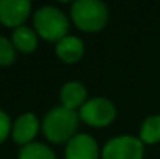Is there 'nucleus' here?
<instances>
[{
    "label": "nucleus",
    "instance_id": "1",
    "mask_svg": "<svg viewBox=\"0 0 160 159\" xmlns=\"http://www.w3.org/2000/svg\"><path fill=\"white\" fill-rule=\"evenodd\" d=\"M78 128V114L76 111L67 109L64 106H58L50 109L42 122L44 134L48 140L54 144H62L70 140Z\"/></svg>",
    "mask_w": 160,
    "mask_h": 159
},
{
    "label": "nucleus",
    "instance_id": "2",
    "mask_svg": "<svg viewBox=\"0 0 160 159\" xmlns=\"http://www.w3.org/2000/svg\"><path fill=\"white\" fill-rule=\"evenodd\" d=\"M72 17L78 28L84 31H98L107 24L106 5L100 0H76L72 5Z\"/></svg>",
    "mask_w": 160,
    "mask_h": 159
},
{
    "label": "nucleus",
    "instance_id": "3",
    "mask_svg": "<svg viewBox=\"0 0 160 159\" xmlns=\"http://www.w3.org/2000/svg\"><path fill=\"white\" fill-rule=\"evenodd\" d=\"M34 28L41 38L45 41H61L65 38L68 30V20L65 14L54 8V6H44L34 13Z\"/></svg>",
    "mask_w": 160,
    "mask_h": 159
},
{
    "label": "nucleus",
    "instance_id": "4",
    "mask_svg": "<svg viewBox=\"0 0 160 159\" xmlns=\"http://www.w3.org/2000/svg\"><path fill=\"white\" fill-rule=\"evenodd\" d=\"M117 109L110 100L104 97H95L87 100L79 109V117L90 126H107L113 122Z\"/></svg>",
    "mask_w": 160,
    "mask_h": 159
},
{
    "label": "nucleus",
    "instance_id": "5",
    "mask_svg": "<svg viewBox=\"0 0 160 159\" xmlns=\"http://www.w3.org/2000/svg\"><path fill=\"white\" fill-rule=\"evenodd\" d=\"M143 142L134 136H118L103 148V159H143Z\"/></svg>",
    "mask_w": 160,
    "mask_h": 159
},
{
    "label": "nucleus",
    "instance_id": "6",
    "mask_svg": "<svg viewBox=\"0 0 160 159\" xmlns=\"http://www.w3.org/2000/svg\"><path fill=\"white\" fill-rule=\"evenodd\" d=\"M31 9L28 0H0V22L6 27L19 28L27 20Z\"/></svg>",
    "mask_w": 160,
    "mask_h": 159
},
{
    "label": "nucleus",
    "instance_id": "7",
    "mask_svg": "<svg viewBox=\"0 0 160 159\" xmlns=\"http://www.w3.org/2000/svg\"><path fill=\"white\" fill-rule=\"evenodd\" d=\"M65 159H98V145L89 134H75L65 148Z\"/></svg>",
    "mask_w": 160,
    "mask_h": 159
},
{
    "label": "nucleus",
    "instance_id": "8",
    "mask_svg": "<svg viewBox=\"0 0 160 159\" xmlns=\"http://www.w3.org/2000/svg\"><path fill=\"white\" fill-rule=\"evenodd\" d=\"M39 131V120L33 112H25L19 115L12 125V139L16 144L28 145L36 137Z\"/></svg>",
    "mask_w": 160,
    "mask_h": 159
},
{
    "label": "nucleus",
    "instance_id": "9",
    "mask_svg": "<svg viewBox=\"0 0 160 159\" xmlns=\"http://www.w3.org/2000/svg\"><path fill=\"white\" fill-rule=\"evenodd\" d=\"M61 100L64 108L75 111L76 108H81L87 102V89L82 83L68 81L61 89Z\"/></svg>",
    "mask_w": 160,
    "mask_h": 159
},
{
    "label": "nucleus",
    "instance_id": "10",
    "mask_svg": "<svg viewBox=\"0 0 160 159\" xmlns=\"http://www.w3.org/2000/svg\"><path fill=\"white\" fill-rule=\"evenodd\" d=\"M56 55L64 62H76L84 55V42L76 36H65L56 44Z\"/></svg>",
    "mask_w": 160,
    "mask_h": 159
},
{
    "label": "nucleus",
    "instance_id": "11",
    "mask_svg": "<svg viewBox=\"0 0 160 159\" xmlns=\"http://www.w3.org/2000/svg\"><path fill=\"white\" fill-rule=\"evenodd\" d=\"M12 44L17 50H20L22 53H31L36 50L38 47V34L30 28V27H19L14 28L12 33Z\"/></svg>",
    "mask_w": 160,
    "mask_h": 159
},
{
    "label": "nucleus",
    "instance_id": "12",
    "mask_svg": "<svg viewBox=\"0 0 160 159\" xmlns=\"http://www.w3.org/2000/svg\"><path fill=\"white\" fill-rule=\"evenodd\" d=\"M19 159H56V156L50 147L39 142H31L20 148Z\"/></svg>",
    "mask_w": 160,
    "mask_h": 159
},
{
    "label": "nucleus",
    "instance_id": "13",
    "mask_svg": "<svg viewBox=\"0 0 160 159\" xmlns=\"http://www.w3.org/2000/svg\"><path fill=\"white\" fill-rule=\"evenodd\" d=\"M140 140L143 144L160 142V115H151L143 122L140 130Z\"/></svg>",
    "mask_w": 160,
    "mask_h": 159
},
{
    "label": "nucleus",
    "instance_id": "14",
    "mask_svg": "<svg viewBox=\"0 0 160 159\" xmlns=\"http://www.w3.org/2000/svg\"><path fill=\"white\" fill-rule=\"evenodd\" d=\"M16 58V47L11 41L0 36V66H9Z\"/></svg>",
    "mask_w": 160,
    "mask_h": 159
},
{
    "label": "nucleus",
    "instance_id": "15",
    "mask_svg": "<svg viewBox=\"0 0 160 159\" xmlns=\"http://www.w3.org/2000/svg\"><path fill=\"white\" fill-rule=\"evenodd\" d=\"M9 128H11V120H9L8 114L0 109V144L8 137Z\"/></svg>",
    "mask_w": 160,
    "mask_h": 159
}]
</instances>
